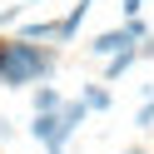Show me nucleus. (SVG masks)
Here are the masks:
<instances>
[{
  "label": "nucleus",
  "mask_w": 154,
  "mask_h": 154,
  "mask_svg": "<svg viewBox=\"0 0 154 154\" xmlns=\"http://www.w3.org/2000/svg\"><path fill=\"white\" fill-rule=\"evenodd\" d=\"M30 134H35V139H40L45 144V149H55V144H65V139H70V124H65L60 119V109H35V124H30Z\"/></svg>",
  "instance_id": "2"
},
{
  "label": "nucleus",
  "mask_w": 154,
  "mask_h": 154,
  "mask_svg": "<svg viewBox=\"0 0 154 154\" xmlns=\"http://www.w3.org/2000/svg\"><path fill=\"white\" fill-rule=\"evenodd\" d=\"M85 109H109V90H104V85H85Z\"/></svg>",
  "instance_id": "5"
},
{
  "label": "nucleus",
  "mask_w": 154,
  "mask_h": 154,
  "mask_svg": "<svg viewBox=\"0 0 154 154\" xmlns=\"http://www.w3.org/2000/svg\"><path fill=\"white\" fill-rule=\"evenodd\" d=\"M50 154H65V144H55V149H50Z\"/></svg>",
  "instance_id": "10"
},
{
  "label": "nucleus",
  "mask_w": 154,
  "mask_h": 154,
  "mask_svg": "<svg viewBox=\"0 0 154 154\" xmlns=\"http://www.w3.org/2000/svg\"><path fill=\"white\" fill-rule=\"evenodd\" d=\"M104 60H109V65H104V80H119V75L129 70L134 60H139V50H134V45H119V50H114V55H104Z\"/></svg>",
  "instance_id": "4"
},
{
  "label": "nucleus",
  "mask_w": 154,
  "mask_h": 154,
  "mask_svg": "<svg viewBox=\"0 0 154 154\" xmlns=\"http://www.w3.org/2000/svg\"><path fill=\"white\" fill-rule=\"evenodd\" d=\"M60 100H65V94L55 90V85L40 80V90H35V109H60Z\"/></svg>",
  "instance_id": "6"
},
{
  "label": "nucleus",
  "mask_w": 154,
  "mask_h": 154,
  "mask_svg": "<svg viewBox=\"0 0 154 154\" xmlns=\"http://www.w3.org/2000/svg\"><path fill=\"white\" fill-rule=\"evenodd\" d=\"M25 40H55V20H25Z\"/></svg>",
  "instance_id": "7"
},
{
  "label": "nucleus",
  "mask_w": 154,
  "mask_h": 154,
  "mask_svg": "<svg viewBox=\"0 0 154 154\" xmlns=\"http://www.w3.org/2000/svg\"><path fill=\"white\" fill-rule=\"evenodd\" d=\"M30 5H40V0H30Z\"/></svg>",
  "instance_id": "12"
},
{
  "label": "nucleus",
  "mask_w": 154,
  "mask_h": 154,
  "mask_svg": "<svg viewBox=\"0 0 154 154\" xmlns=\"http://www.w3.org/2000/svg\"><path fill=\"white\" fill-rule=\"evenodd\" d=\"M134 124H139V129H149V124H154V94H144V104H139V114H134Z\"/></svg>",
  "instance_id": "8"
},
{
  "label": "nucleus",
  "mask_w": 154,
  "mask_h": 154,
  "mask_svg": "<svg viewBox=\"0 0 154 154\" xmlns=\"http://www.w3.org/2000/svg\"><path fill=\"white\" fill-rule=\"evenodd\" d=\"M60 55L40 50V40H25V35H0V85L5 90H25V85H40L55 75Z\"/></svg>",
  "instance_id": "1"
},
{
  "label": "nucleus",
  "mask_w": 154,
  "mask_h": 154,
  "mask_svg": "<svg viewBox=\"0 0 154 154\" xmlns=\"http://www.w3.org/2000/svg\"><path fill=\"white\" fill-rule=\"evenodd\" d=\"M119 10H124V15H139V10H144V0H124Z\"/></svg>",
  "instance_id": "9"
},
{
  "label": "nucleus",
  "mask_w": 154,
  "mask_h": 154,
  "mask_svg": "<svg viewBox=\"0 0 154 154\" xmlns=\"http://www.w3.org/2000/svg\"><path fill=\"white\" fill-rule=\"evenodd\" d=\"M124 154H144V149H124Z\"/></svg>",
  "instance_id": "11"
},
{
  "label": "nucleus",
  "mask_w": 154,
  "mask_h": 154,
  "mask_svg": "<svg viewBox=\"0 0 154 154\" xmlns=\"http://www.w3.org/2000/svg\"><path fill=\"white\" fill-rule=\"evenodd\" d=\"M119 45H139V40H134V35L119 25V30H104V35H94V40H90V55H100V60H104V55H114Z\"/></svg>",
  "instance_id": "3"
}]
</instances>
